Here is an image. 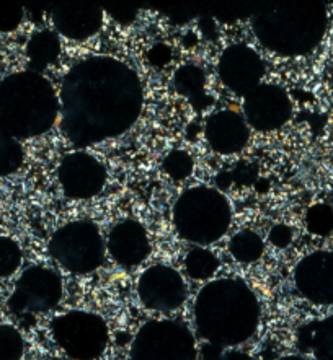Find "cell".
I'll list each match as a JSON object with an SVG mask.
<instances>
[{
	"instance_id": "obj_1",
	"label": "cell",
	"mask_w": 333,
	"mask_h": 360,
	"mask_svg": "<svg viewBox=\"0 0 333 360\" xmlns=\"http://www.w3.org/2000/svg\"><path fill=\"white\" fill-rule=\"evenodd\" d=\"M59 124L75 148H87L126 134L144 108L137 72L111 56L75 63L61 82Z\"/></svg>"
},
{
	"instance_id": "obj_2",
	"label": "cell",
	"mask_w": 333,
	"mask_h": 360,
	"mask_svg": "<svg viewBox=\"0 0 333 360\" xmlns=\"http://www.w3.org/2000/svg\"><path fill=\"white\" fill-rule=\"evenodd\" d=\"M194 328L206 344L237 347L258 331L261 308L247 282L237 277L209 281L194 300Z\"/></svg>"
},
{
	"instance_id": "obj_3",
	"label": "cell",
	"mask_w": 333,
	"mask_h": 360,
	"mask_svg": "<svg viewBox=\"0 0 333 360\" xmlns=\"http://www.w3.org/2000/svg\"><path fill=\"white\" fill-rule=\"evenodd\" d=\"M255 38L281 58H302L319 48L329 28V10L322 2L258 5L250 18Z\"/></svg>"
},
{
	"instance_id": "obj_4",
	"label": "cell",
	"mask_w": 333,
	"mask_h": 360,
	"mask_svg": "<svg viewBox=\"0 0 333 360\" xmlns=\"http://www.w3.org/2000/svg\"><path fill=\"white\" fill-rule=\"evenodd\" d=\"M59 121V95L43 74L15 72L0 80V134L17 141L49 132Z\"/></svg>"
},
{
	"instance_id": "obj_5",
	"label": "cell",
	"mask_w": 333,
	"mask_h": 360,
	"mask_svg": "<svg viewBox=\"0 0 333 360\" xmlns=\"http://www.w3.org/2000/svg\"><path fill=\"white\" fill-rule=\"evenodd\" d=\"M177 235L194 246L213 245L224 238L232 224V205L219 189L193 186L177 198L172 209Z\"/></svg>"
},
{
	"instance_id": "obj_6",
	"label": "cell",
	"mask_w": 333,
	"mask_h": 360,
	"mask_svg": "<svg viewBox=\"0 0 333 360\" xmlns=\"http://www.w3.org/2000/svg\"><path fill=\"white\" fill-rule=\"evenodd\" d=\"M49 256L73 274H90L105 262L106 241L90 220H74L51 236Z\"/></svg>"
},
{
	"instance_id": "obj_7",
	"label": "cell",
	"mask_w": 333,
	"mask_h": 360,
	"mask_svg": "<svg viewBox=\"0 0 333 360\" xmlns=\"http://www.w3.org/2000/svg\"><path fill=\"white\" fill-rule=\"evenodd\" d=\"M51 336L70 360H99L110 344L105 318L85 310H70L53 318Z\"/></svg>"
},
{
	"instance_id": "obj_8",
	"label": "cell",
	"mask_w": 333,
	"mask_h": 360,
	"mask_svg": "<svg viewBox=\"0 0 333 360\" xmlns=\"http://www.w3.org/2000/svg\"><path fill=\"white\" fill-rule=\"evenodd\" d=\"M196 339L185 323L152 320L139 328L130 360H198Z\"/></svg>"
},
{
	"instance_id": "obj_9",
	"label": "cell",
	"mask_w": 333,
	"mask_h": 360,
	"mask_svg": "<svg viewBox=\"0 0 333 360\" xmlns=\"http://www.w3.org/2000/svg\"><path fill=\"white\" fill-rule=\"evenodd\" d=\"M63 294V279L58 272L44 266H32L20 274L7 305L13 315H38L54 310Z\"/></svg>"
},
{
	"instance_id": "obj_10",
	"label": "cell",
	"mask_w": 333,
	"mask_h": 360,
	"mask_svg": "<svg viewBox=\"0 0 333 360\" xmlns=\"http://www.w3.org/2000/svg\"><path fill=\"white\" fill-rule=\"evenodd\" d=\"M56 176L65 198L87 200L103 191L108 173L105 165L92 153L75 150L61 158Z\"/></svg>"
},
{
	"instance_id": "obj_11",
	"label": "cell",
	"mask_w": 333,
	"mask_h": 360,
	"mask_svg": "<svg viewBox=\"0 0 333 360\" xmlns=\"http://www.w3.org/2000/svg\"><path fill=\"white\" fill-rule=\"evenodd\" d=\"M137 297L142 307L158 313H172L187 302V282L175 267L156 264L147 267L137 279Z\"/></svg>"
},
{
	"instance_id": "obj_12",
	"label": "cell",
	"mask_w": 333,
	"mask_h": 360,
	"mask_svg": "<svg viewBox=\"0 0 333 360\" xmlns=\"http://www.w3.org/2000/svg\"><path fill=\"white\" fill-rule=\"evenodd\" d=\"M242 110L250 129L273 132L293 117V100L281 85L261 84L245 96Z\"/></svg>"
},
{
	"instance_id": "obj_13",
	"label": "cell",
	"mask_w": 333,
	"mask_h": 360,
	"mask_svg": "<svg viewBox=\"0 0 333 360\" xmlns=\"http://www.w3.org/2000/svg\"><path fill=\"white\" fill-rule=\"evenodd\" d=\"M265 70L266 67L258 51L245 43L227 46L218 63V74L222 85L242 98L261 85Z\"/></svg>"
},
{
	"instance_id": "obj_14",
	"label": "cell",
	"mask_w": 333,
	"mask_h": 360,
	"mask_svg": "<svg viewBox=\"0 0 333 360\" xmlns=\"http://www.w3.org/2000/svg\"><path fill=\"white\" fill-rule=\"evenodd\" d=\"M296 292L319 307L333 305V251L319 250L297 262L293 272Z\"/></svg>"
},
{
	"instance_id": "obj_15",
	"label": "cell",
	"mask_w": 333,
	"mask_h": 360,
	"mask_svg": "<svg viewBox=\"0 0 333 360\" xmlns=\"http://www.w3.org/2000/svg\"><path fill=\"white\" fill-rule=\"evenodd\" d=\"M54 32L70 41H85L103 28L105 10L94 4H64L51 10Z\"/></svg>"
},
{
	"instance_id": "obj_16",
	"label": "cell",
	"mask_w": 333,
	"mask_h": 360,
	"mask_svg": "<svg viewBox=\"0 0 333 360\" xmlns=\"http://www.w3.org/2000/svg\"><path fill=\"white\" fill-rule=\"evenodd\" d=\"M204 137L213 152L225 157L235 155L249 146L250 127L240 112L221 110L208 117Z\"/></svg>"
},
{
	"instance_id": "obj_17",
	"label": "cell",
	"mask_w": 333,
	"mask_h": 360,
	"mask_svg": "<svg viewBox=\"0 0 333 360\" xmlns=\"http://www.w3.org/2000/svg\"><path fill=\"white\" fill-rule=\"evenodd\" d=\"M106 253L122 267H136L151 255V240L144 225L137 220H121L110 230Z\"/></svg>"
},
{
	"instance_id": "obj_18",
	"label": "cell",
	"mask_w": 333,
	"mask_h": 360,
	"mask_svg": "<svg viewBox=\"0 0 333 360\" xmlns=\"http://www.w3.org/2000/svg\"><path fill=\"white\" fill-rule=\"evenodd\" d=\"M297 346L315 360H333V315L301 326Z\"/></svg>"
},
{
	"instance_id": "obj_19",
	"label": "cell",
	"mask_w": 333,
	"mask_h": 360,
	"mask_svg": "<svg viewBox=\"0 0 333 360\" xmlns=\"http://www.w3.org/2000/svg\"><path fill=\"white\" fill-rule=\"evenodd\" d=\"M173 86L177 94L188 100L193 110L204 111L211 105L206 94V74L201 67L194 64H183L173 74Z\"/></svg>"
},
{
	"instance_id": "obj_20",
	"label": "cell",
	"mask_w": 333,
	"mask_h": 360,
	"mask_svg": "<svg viewBox=\"0 0 333 360\" xmlns=\"http://www.w3.org/2000/svg\"><path fill=\"white\" fill-rule=\"evenodd\" d=\"M61 39L59 34L53 30H41L34 33L27 43V58H28V70L43 72L56 64L61 56Z\"/></svg>"
},
{
	"instance_id": "obj_21",
	"label": "cell",
	"mask_w": 333,
	"mask_h": 360,
	"mask_svg": "<svg viewBox=\"0 0 333 360\" xmlns=\"http://www.w3.org/2000/svg\"><path fill=\"white\" fill-rule=\"evenodd\" d=\"M229 253L240 264H253L265 253V241L253 230H240L229 240Z\"/></svg>"
},
{
	"instance_id": "obj_22",
	"label": "cell",
	"mask_w": 333,
	"mask_h": 360,
	"mask_svg": "<svg viewBox=\"0 0 333 360\" xmlns=\"http://www.w3.org/2000/svg\"><path fill=\"white\" fill-rule=\"evenodd\" d=\"M219 269V258L213 251L203 246H194L189 250L185 258V271L189 279L206 281L216 274Z\"/></svg>"
},
{
	"instance_id": "obj_23",
	"label": "cell",
	"mask_w": 333,
	"mask_h": 360,
	"mask_svg": "<svg viewBox=\"0 0 333 360\" xmlns=\"http://www.w3.org/2000/svg\"><path fill=\"white\" fill-rule=\"evenodd\" d=\"M25 150L20 141L0 134V176H10L23 167Z\"/></svg>"
},
{
	"instance_id": "obj_24",
	"label": "cell",
	"mask_w": 333,
	"mask_h": 360,
	"mask_svg": "<svg viewBox=\"0 0 333 360\" xmlns=\"http://www.w3.org/2000/svg\"><path fill=\"white\" fill-rule=\"evenodd\" d=\"M194 169V160L183 148H173L162 160V172L172 178L173 181H183L191 176Z\"/></svg>"
},
{
	"instance_id": "obj_25",
	"label": "cell",
	"mask_w": 333,
	"mask_h": 360,
	"mask_svg": "<svg viewBox=\"0 0 333 360\" xmlns=\"http://www.w3.org/2000/svg\"><path fill=\"white\" fill-rule=\"evenodd\" d=\"M23 253L20 245L10 236H0V279H7L20 269Z\"/></svg>"
},
{
	"instance_id": "obj_26",
	"label": "cell",
	"mask_w": 333,
	"mask_h": 360,
	"mask_svg": "<svg viewBox=\"0 0 333 360\" xmlns=\"http://www.w3.org/2000/svg\"><path fill=\"white\" fill-rule=\"evenodd\" d=\"M23 352L22 333L12 325H0V360H20Z\"/></svg>"
},
{
	"instance_id": "obj_27",
	"label": "cell",
	"mask_w": 333,
	"mask_h": 360,
	"mask_svg": "<svg viewBox=\"0 0 333 360\" xmlns=\"http://www.w3.org/2000/svg\"><path fill=\"white\" fill-rule=\"evenodd\" d=\"M306 227L317 236H327L333 231V209L327 204H315L307 210Z\"/></svg>"
},
{
	"instance_id": "obj_28",
	"label": "cell",
	"mask_w": 333,
	"mask_h": 360,
	"mask_svg": "<svg viewBox=\"0 0 333 360\" xmlns=\"http://www.w3.org/2000/svg\"><path fill=\"white\" fill-rule=\"evenodd\" d=\"M257 7H252V5H219L218 8L206 10L204 13L213 20H218V22L234 23L244 18H252V15L255 10H257Z\"/></svg>"
},
{
	"instance_id": "obj_29",
	"label": "cell",
	"mask_w": 333,
	"mask_h": 360,
	"mask_svg": "<svg viewBox=\"0 0 333 360\" xmlns=\"http://www.w3.org/2000/svg\"><path fill=\"white\" fill-rule=\"evenodd\" d=\"M199 359L201 360H255L252 356L239 351L235 347H219L204 342L199 349Z\"/></svg>"
},
{
	"instance_id": "obj_30",
	"label": "cell",
	"mask_w": 333,
	"mask_h": 360,
	"mask_svg": "<svg viewBox=\"0 0 333 360\" xmlns=\"http://www.w3.org/2000/svg\"><path fill=\"white\" fill-rule=\"evenodd\" d=\"M25 8L17 4H0V33H12L22 25Z\"/></svg>"
},
{
	"instance_id": "obj_31",
	"label": "cell",
	"mask_w": 333,
	"mask_h": 360,
	"mask_svg": "<svg viewBox=\"0 0 333 360\" xmlns=\"http://www.w3.org/2000/svg\"><path fill=\"white\" fill-rule=\"evenodd\" d=\"M293 236H294L293 229H291L289 225L278 224L275 225V227H271L268 233V241L275 246V248L284 250L293 243Z\"/></svg>"
},
{
	"instance_id": "obj_32",
	"label": "cell",
	"mask_w": 333,
	"mask_h": 360,
	"mask_svg": "<svg viewBox=\"0 0 333 360\" xmlns=\"http://www.w3.org/2000/svg\"><path fill=\"white\" fill-rule=\"evenodd\" d=\"M105 13L110 15L113 22L122 25V27H127V25H132L136 22L137 15H139V8L136 7H125V5H115V7L103 8Z\"/></svg>"
},
{
	"instance_id": "obj_33",
	"label": "cell",
	"mask_w": 333,
	"mask_h": 360,
	"mask_svg": "<svg viewBox=\"0 0 333 360\" xmlns=\"http://www.w3.org/2000/svg\"><path fill=\"white\" fill-rule=\"evenodd\" d=\"M163 13L167 15L168 20L177 25H183L187 22H191L196 17L201 15V12L196 8H188V7H180V8H167L163 10Z\"/></svg>"
},
{
	"instance_id": "obj_34",
	"label": "cell",
	"mask_w": 333,
	"mask_h": 360,
	"mask_svg": "<svg viewBox=\"0 0 333 360\" xmlns=\"http://www.w3.org/2000/svg\"><path fill=\"white\" fill-rule=\"evenodd\" d=\"M279 360H307L304 356H301V354H291V356H286Z\"/></svg>"
},
{
	"instance_id": "obj_35",
	"label": "cell",
	"mask_w": 333,
	"mask_h": 360,
	"mask_svg": "<svg viewBox=\"0 0 333 360\" xmlns=\"http://www.w3.org/2000/svg\"><path fill=\"white\" fill-rule=\"evenodd\" d=\"M0 64H2V51H0Z\"/></svg>"
}]
</instances>
